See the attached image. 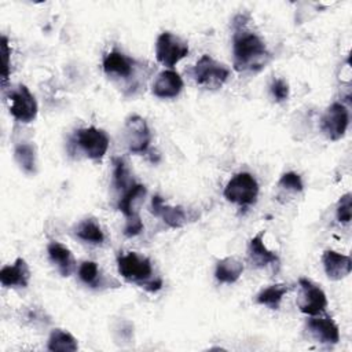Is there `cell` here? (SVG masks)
Here are the masks:
<instances>
[{
  "label": "cell",
  "instance_id": "cell-19",
  "mask_svg": "<svg viewBox=\"0 0 352 352\" xmlns=\"http://www.w3.org/2000/svg\"><path fill=\"white\" fill-rule=\"evenodd\" d=\"M243 272V264L236 257H224L216 264L214 278L220 283H234Z\"/></svg>",
  "mask_w": 352,
  "mask_h": 352
},
{
  "label": "cell",
  "instance_id": "cell-18",
  "mask_svg": "<svg viewBox=\"0 0 352 352\" xmlns=\"http://www.w3.org/2000/svg\"><path fill=\"white\" fill-rule=\"evenodd\" d=\"M264 236V231H260L257 235H254L250 241H249V248H248V254L250 261L256 265V267H265L268 264H275L279 261V257L276 256V253L271 252L263 241Z\"/></svg>",
  "mask_w": 352,
  "mask_h": 352
},
{
  "label": "cell",
  "instance_id": "cell-15",
  "mask_svg": "<svg viewBox=\"0 0 352 352\" xmlns=\"http://www.w3.org/2000/svg\"><path fill=\"white\" fill-rule=\"evenodd\" d=\"M322 263L327 278L331 280H340L348 276L352 270V261L349 256L337 253L330 249L323 252Z\"/></svg>",
  "mask_w": 352,
  "mask_h": 352
},
{
  "label": "cell",
  "instance_id": "cell-11",
  "mask_svg": "<svg viewBox=\"0 0 352 352\" xmlns=\"http://www.w3.org/2000/svg\"><path fill=\"white\" fill-rule=\"evenodd\" d=\"M103 72L111 78L129 80L136 72V60L124 55L121 51L113 50L103 56Z\"/></svg>",
  "mask_w": 352,
  "mask_h": 352
},
{
  "label": "cell",
  "instance_id": "cell-12",
  "mask_svg": "<svg viewBox=\"0 0 352 352\" xmlns=\"http://www.w3.org/2000/svg\"><path fill=\"white\" fill-rule=\"evenodd\" d=\"M307 329L312 338L320 344L334 345L340 341L338 326L330 316L315 315L314 318L308 319Z\"/></svg>",
  "mask_w": 352,
  "mask_h": 352
},
{
  "label": "cell",
  "instance_id": "cell-5",
  "mask_svg": "<svg viewBox=\"0 0 352 352\" xmlns=\"http://www.w3.org/2000/svg\"><path fill=\"white\" fill-rule=\"evenodd\" d=\"M188 54V44L179 36L164 32L157 37L155 41V58L157 60L168 67H173Z\"/></svg>",
  "mask_w": 352,
  "mask_h": 352
},
{
  "label": "cell",
  "instance_id": "cell-25",
  "mask_svg": "<svg viewBox=\"0 0 352 352\" xmlns=\"http://www.w3.org/2000/svg\"><path fill=\"white\" fill-rule=\"evenodd\" d=\"M78 278L91 287H98L99 282V267L95 261H82L78 268Z\"/></svg>",
  "mask_w": 352,
  "mask_h": 352
},
{
  "label": "cell",
  "instance_id": "cell-30",
  "mask_svg": "<svg viewBox=\"0 0 352 352\" xmlns=\"http://www.w3.org/2000/svg\"><path fill=\"white\" fill-rule=\"evenodd\" d=\"M270 91L276 102H283L289 98V84L283 78H274Z\"/></svg>",
  "mask_w": 352,
  "mask_h": 352
},
{
  "label": "cell",
  "instance_id": "cell-17",
  "mask_svg": "<svg viewBox=\"0 0 352 352\" xmlns=\"http://www.w3.org/2000/svg\"><path fill=\"white\" fill-rule=\"evenodd\" d=\"M48 257L51 263L56 267L62 276H70L76 270V261L72 252L62 243L52 241L47 246Z\"/></svg>",
  "mask_w": 352,
  "mask_h": 352
},
{
  "label": "cell",
  "instance_id": "cell-8",
  "mask_svg": "<svg viewBox=\"0 0 352 352\" xmlns=\"http://www.w3.org/2000/svg\"><path fill=\"white\" fill-rule=\"evenodd\" d=\"M349 124V110L344 103H331L320 118V129L330 140H340Z\"/></svg>",
  "mask_w": 352,
  "mask_h": 352
},
{
  "label": "cell",
  "instance_id": "cell-14",
  "mask_svg": "<svg viewBox=\"0 0 352 352\" xmlns=\"http://www.w3.org/2000/svg\"><path fill=\"white\" fill-rule=\"evenodd\" d=\"M151 89L157 98H176L183 89V80L175 70H164L155 77Z\"/></svg>",
  "mask_w": 352,
  "mask_h": 352
},
{
  "label": "cell",
  "instance_id": "cell-16",
  "mask_svg": "<svg viewBox=\"0 0 352 352\" xmlns=\"http://www.w3.org/2000/svg\"><path fill=\"white\" fill-rule=\"evenodd\" d=\"M151 213L161 217L169 227L179 228L186 223V212L182 206H169L164 204L160 195H154L151 199Z\"/></svg>",
  "mask_w": 352,
  "mask_h": 352
},
{
  "label": "cell",
  "instance_id": "cell-22",
  "mask_svg": "<svg viewBox=\"0 0 352 352\" xmlns=\"http://www.w3.org/2000/svg\"><path fill=\"white\" fill-rule=\"evenodd\" d=\"M144 194H146V187L143 184H139V183L135 184L133 183L128 190L124 191V194L118 199V204H117L118 210H121L125 214L126 219L138 214L133 205L140 197H144Z\"/></svg>",
  "mask_w": 352,
  "mask_h": 352
},
{
  "label": "cell",
  "instance_id": "cell-9",
  "mask_svg": "<svg viewBox=\"0 0 352 352\" xmlns=\"http://www.w3.org/2000/svg\"><path fill=\"white\" fill-rule=\"evenodd\" d=\"M124 139L131 153H144L148 148L151 140V133L146 120L138 114L128 117L124 126Z\"/></svg>",
  "mask_w": 352,
  "mask_h": 352
},
{
  "label": "cell",
  "instance_id": "cell-13",
  "mask_svg": "<svg viewBox=\"0 0 352 352\" xmlns=\"http://www.w3.org/2000/svg\"><path fill=\"white\" fill-rule=\"evenodd\" d=\"M29 280L30 270L22 257H18L11 265H4L0 271V282L4 287H26Z\"/></svg>",
  "mask_w": 352,
  "mask_h": 352
},
{
  "label": "cell",
  "instance_id": "cell-6",
  "mask_svg": "<svg viewBox=\"0 0 352 352\" xmlns=\"http://www.w3.org/2000/svg\"><path fill=\"white\" fill-rule=\"evenodd\" d=\"M74 140H76V144L82 150V153L88 158L95 161L103 158L110 143L107 133L103 129H99L95 126L81 128L76 131Z\"/></svg>",
  "mask_w": 352,
  "mask_h": 352
},
{
  "label": "cell",
  "instance_id": "cell-23",
  "mask_svg": "<svg viewBox=\"0 0 352 352\" xmlns=\"http://www.w3.org/2000/svg\"><path fill=\"white\" fill-rule=\"evenodd\" d=\"M47 348L50 351H60V352H74L78 349L77 340L69 333L62 329H55L51 331L48 338Z\"/></svg>",
  "mask_w": 352,
  "mask_h": 352
},
{
  "label": "cell",
  "instance_id": "cell-27",
  "mask_svg": "<svg viewBox=\"0 0 352 352\" xmlns=\"http://www.w3.org/2000/svg\"><path fill=\"white\" fill-rule=\"evenodd\" d=\"M278 186L280 188H285V190L293 191V192H300L304 188L301 176L298 173H296V172H286V173H283L280 176L279 182H278Z\"/></svg>",
  "mask_w": 352,
  "mask_h": 352
},
{
  "label": "cell",
  "instance_id": "cell-20",
  "mask_svg": "<svg viewBox=\"0 0 352 352\" xmlns=\"http://www.w3.org/2000/svg\"><path fill=\"white\" fill-rule=\"evenodd\" d=\"M289 292V286L286 283H276L263 289L256 296V302L260 305H265L270 309H278L283 296Z\"/></svg>",
  "mask_w": 352,
  "mask_h": 352
},
{
  "label": "cell",
  "instance_id": "cell-3",
  "mask_svg": "<svg viewBox=\"0 0 352 352\" xmlns=\"http://www.w3.org/2000/svg\"><path fill=\"white\" fill-rule=\"evenodd\" d=\"M192 80L206 89L220 88L228 78L230 70L226 65L214 60L210 55H202L191 69Z\"/></svg>",
  "mask_w": 352,
  "mask_h": 352
},
{
  "label": "cell",
  "instance_id": "cell-24",
  "mask_svg": "<svg viewBox=\"0 0 352 352\" xmlns=\"http://www.w3.org/2000/svg\"><path fill=\"white\" fill-rule=\"evenodd\" d=\"M14 157L19 168L28 173H36V148L30 143H21L16 144L14 148Z\"/></svg>",
  "mask_w": 352,
  "mask_h": 352
},
{
  "label": "cell",
  "instance_id": "cell-10",
  "mask_svg": "<svg viewBox=\"0 0 352 352\" xmlns=\"http://www.w3.org/2000/svg\"><path fill=\"white\" fill-rule=\"evenodd\" d=\"M11 100L10 113L19 122H32L37 116V102L26 85H18L8 95Z\"/></svg>",
  "mask_w": 352,
  "mask_h": 352
},
{
  "label": "cell",
  "instance_id": "cell-28",
  "mask_svg": "<svg viewBox=\"0 0 352 352\" xmlns=\"http://www.w3.org/2000/svg\"><path fill=\"white\" fill-rule=\"evenodd\" d=\"M352 195L349 192H346L345 195H342L338 202H337V220L340 223H349L351 221V216H352Z\"/></svg>",
  "mask_w": 352,
  "mask_h": 352
},
{
  "label": "cell",
  "instance_id": "cell-2",
  "mask_svg": "<svg viewBox=\"0 0 352 352\" xmlns=\"http://www.w3.org/2000/svg\"><path fill=\"white\" fill-rule=\"evenodd\" d=\"M117 268L124 279L138 283L148 292H157L162 287L161 278H153L151 261L143 254L136 252L120 254L117 258Z\"/></svg>",
  "mask_w": 352,
  "mask_h": 352
},
{
  "label": "cell",
  "instance_id": "cell-1",
  "mask_svg": "<svg viewBox=\"0 0 352 352\" xmlns=\"http://www.w3.org/2000/svg\"><path fill=\"white\" fill-rule=\"evenodd\" d=\"M246 21L248 18L242 14L234 18V69L238 73H257L265 67L271 55L261 37L246 29Z\"/></svg>",
  "mask_w": 352,
  "mask_h": 352
},
{
  "label": "cell",
  "instance_id": "cell-7",
  "mask_svg": "<svg viewBox=\"0 0 352 352\" xmlns=\"http://www.w3.org/2000/svg\"><path fill=\"white\" fill-rule=\"evenodd\" d=\"M298 286H300V292L297 297L298 309L302 314H307L309 316L322 315L327 307V298L324 292L307 278H300Z\"/></svg>",
  "mask_w": 352,
  "mask_h": 352
},
{
  "label": "cell",
  "instance_id": "cell-4",
  "mask_svg": "<svg viewBox=\"0 0 352 352\" xmlns=\"http://www.w3.org/2000/svg\"><path fill=\"white\" fill-rule=\"evenodd\" d=\"M224 197L227 201L239 206L253 205L258 195V183L248 172L236 173L226 186Z\"/></svg>",
  "mask_w": 352,
  "mask_h": 352
},
{
  "label": "cell",
  "instance_id": "cell-21",
  "mask_svg": "<svg viewBox=\"0 0 352 352\" xmlns=\"http://www.w3.org/2000/svg\"><path fill=\"white\" fill-rule=\"evenodd\" d=\"M74 234L84 242L100 245L104 241V234L95 219H85L77 224Z\"/></svg>",
  "mask_w": 352,
  "mask_h": 352
},
{
  "label": "cell",
  "instance_id": "cell-29",
  "mask_svg": "<svg viewBox=\"0 0 352 352\" xmlns=\"http://www.w3.org/2000/svg\"><path fill=\"white\" fill-rule=\"evenodd\" d=\"M1 54H3V66H1V85L6 88L10 76V54L11 50L8 47V38L3 34L1 36Z\"/></svg>",
  "mask_w": 352,
  "mask_h": 352
},
{
  "label": "cell",
  "instance_id": "cell-26",
  "mask_svg": "<svg viewBox=\"0 0 352 352\" xmlns=\"http://www.w3.org/2000/svg\"><path fill=\"white\" fill-rule=\"evenodd\" d=\"M114 186L118 190H128L133 183H131L129 180V173L126 169V165L124 162L122 158H114Z\"/></svg>",
  "mask_w": 352,
  "mask_h": 352
},
{
  "label": "cell",
  "instance_id": "cell-31",
  "mask_svg": "<svg viewBox=\"0 0 352 352\" xmlns=\"http://www.w3.org/2000/svg\"><path fill=\"white\" fill-rule=\"evenodd\" d=\"M142 230H143V223H142V219H140L139 214H135V216L126 219V223H125V227H124V234L126 236H135Z\"/></svg>",
  "mask_w": 352,
  "mask_h": 352
}]
</instances>
